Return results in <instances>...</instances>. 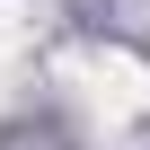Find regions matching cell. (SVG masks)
<instances>
[{"mask_svg":"<svg viewBox=\"0 0 150 150\" xmlns=\"http://www.w3.org/2000/svg\"><path fill=\"white\" fill-rule=\"evenodd\" d=\"M88 80H97V97H106V106L150 115V71H141L132 53H97V62H88Z\"/></svg>","mask_w":150,"mask_h":150,"instance_id":"1","label":"cell"},{"mask_svg":"<svg viewBox=\"0 0 150 150\" xmlns=\"http://www.w3.org/2000/svg\"><path fill=\"white\" fill-rule=\"evenodd\" d=\"M27 18H35V9H27V0H0V62H9V53L27 44Z\"/></svg>","mask_w":150,"mask_h":150,"instance_id":"2","label":"cell"}]
</instances>
